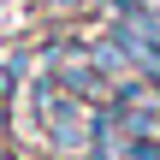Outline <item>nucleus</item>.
<instances>
[{"label": "nucleus", "instance_id": "nucleus-1", "mask_svg": "<svg viewBox=\"0 0 160 160\" xmlns=\"http://www.w3.org/2000/svg\"><path fill=\"white\" fill-rule=\"evenodd\" d=\"M77 101H101L107 95V77H101V65H65V77H59Z\"/></svg>", "mask_w": 160, "mask_h": 160}, {"label": "nucleus", "instance_id": "nucleus-2", "mask_svg": "<svg viewBox=\"0 0 160 160\" xmlns=\"http://www.w3.org/2000/svg\"><path fill=\"white\" fill-rule=\"evenodd\" d=\"M42 6H53V12H71V6H77V0H42Z\"/></svg>", "mask_w": 160, "mask_h": 160}]
</instances>
